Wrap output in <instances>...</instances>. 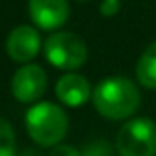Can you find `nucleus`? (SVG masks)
<instances>
[{
    "label": "nucleus",
    "instance_id": "f257e3e1",
    "mask_svg": "<svg viewBox=\"0 0 156 156\" xmlns=\"http://www.w3.org/2000/svg\"><path fill=\"white\" fill-rule=\"evenodd\" d=\"M92 103L107 119H127L138 110L141 96L130 79L116 75L103 79L92 90Z\"/></svg>",
    "mask_w": 156,
    "mask_h": 156
},
{
    "label": "nucleus",
    "instance_id": "f03ea898",
    "mask_svg": "<svg viewBox=\"0 0 156 156\" xmlns=\"http://www.w3.org/2000/svg\"><path fill=\"white\" fill-rule=\"evenodd\" d=\"M26 129L30 138L41 147H55L66 136L68 118L61 107L42 101L26 112Z\"/></svg>",
    "mask_w": 156,
    "mask_h": 156
},
{
    "label": "nucleus",
    "instance_id": "7ed1b4c3",
    "mask_svg": "<svg viewBox=\"0 0 156 156\" xmlns=\"http://www.w3.org/2000/svg\"><path fill=\"white\" fill-rule=\"evenodd\" d=\"M119 156H156V123L149 118L129 119L118 132Z\"/></svg>",
    "mask_w": 156,
    "mask_h": 156
},
{
    "label": "nucleus",
    "instance_id": "20e7f679",
    "mask_svg": "<svg viewBox=\"0 0 156 156\" xmlns=\"http://www.w3.org/2000/svg\"><path fill=\"white\" fill-rule=\"evenodd\" d=\"M44 55L50 64L59 70H77L88 57L85 41L72 31H59L46 39Z\"/></svg>",
    "mask_w": 156,
    "mask_h": 156
},
{
    "label": "nucleus",
    "instance_id": "39448f33",
    "mask_svg": "<svg viewBox=\"0 0 156 156\" xmlns=\"http://www.w3.org/2000/svg\"><path fill=\"white\" fill-rule=\"evenodd\" d=\"M48 85L46 72L39 64H24L19 68L11 79V92L13 98L20 103H33L37 101Z\"/></svg>",
    "mask_w": 156,
    "mask_h": 156
},
{
    "label": "nucleus",
    "instance_id": "423d86ee",
    "mask_svg": "<svg viewBox=\"0 0 156 156\" xmlns=\"http://www.w3.org/2000/svg\"><path fill=\"white\" fill-rule=\"evenodd\" d=\"M70 15L68 0H30V17L41 30L61 28Z\"/></svg>",
    "mask_w": 156,
    "mask_h": 156
},
{
    "label": "nucleus",
    "instance_id": "0eeeda50",
    "mask_svg": "<svg viewBox=\"0 0 156 156\" xmlns=\"http://www.w3.org/2000/svg\"><path fill=\"white\" fill-rule=\"evenodd\" d=\"M41 50V37L39 31L31 26H17L11 30L6 41V51L9 59L15 62H28L31 61Z\"/></svg>",
    "mask_w": 156,
    "mask_h": 156
},
{
    "label": "nucleus",
    "instance_id": "6e6552de",
    "mask_svg": "<svg viewBox=\"0 0 156 156\" xmlns=\"http://www.w3.org/2000/svg\"><path fill=\"white\" fill-rule=\"evenodd\" d=\"M55 94L59 101L66 107H81L92 98L90 83L79 73H66L55 85Z\"/></svg>",
    "mask_w": 156,
    "mask_h": 156
},
{
    "label": "nucleus",
    "instance_id": "1a4fd4ad",
    "mask_svg": "<svg viewBox=\"0 0 156 156\" xmlns=\"http://www.w3.org/2000/svg\"><path fill=\"white\" fill-rule=\"evenodd\" d=\"M138 83L145 88L156 90V42L149 44L136 64Z\"/></svg>",
    "mask_w": 156,
    "mask_h": 156
},
{
    "label": "nucleus",
    "instance_id": "9d476101",
    "mask_svg": "<svg viewBox=\"0 0 156 156\" xmlns=\"http://www.w3.org/2000/svg\"><path fill=\"white\" fill-rule=\"evenodd\" d=\"M15 130L9 121L0 118V156H15Z\"/></svg>",
    "mask_w": 156,
    "mask_h": 156
},
{
    "label": "nucleus",
    "instance_id": "9b49d317",
    "mask_svg": "<svg viewBox=\"0 0 156 156\" xmlns=\"http://www.w3.org/2000/svg\"><path fill=\"white\" fill-rule=\"evenodd\" d=\"M83 156H108V145L103 141H94L87 147Z\"/></svg>",
    "mask_w": 156,
    "mask_h": 156
},
{
    "label": "nucleus",
    "instance_id": "f8f14e48",
    "mask_svg": "<svg viewBox=\"0 0 156 156\" xmlns=\"http://www.w3.org/2000/svg\"><path fill=\"white\" fill-rule=\"evenodd\" d=\"M50 156H83V154L72 145H55Z\"/></svg>",
    "mask_w": 156,
    "mask_h": 156
},
{
    "label": "nucleus",
    "instance_id": "ddd939ff",
    "mask_svg": "<svg viewBox=\"0 0 156 156\" xmlns=\"http://www.w3.org/2000/svg\"><path fill=\"white\" fill-rule=\"evenodd\" d=\"M119 6H121L119 0H103L101 2V15L112 17V15H116L119 11Z\"/></svg>",
    "mask_w": 156,
    "mask_h": 156
}]
</instances>
